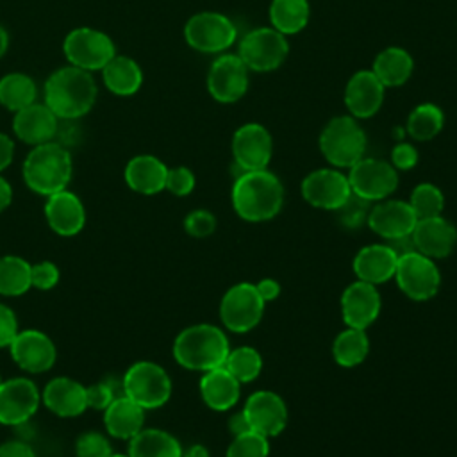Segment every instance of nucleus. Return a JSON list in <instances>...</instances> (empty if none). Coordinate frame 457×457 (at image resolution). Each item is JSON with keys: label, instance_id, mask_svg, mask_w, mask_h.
<instances>
[{"label": "nucleus", "instance_id": "1", "mask_svg": "<svg viewBox=\"0 0 457 457\" xmlns=\"http://www.w3.org/2000/svg\"><path fill=\"white\" fill-rule=\"evenodd\" d=\"M43 98L59 120H75L87 114L95 105L96 82L91 71L68 64L48 75Z\"/></svg>", "mask_w": 457, "mask_h": 457}, {"label": "nucleus", "instance_id": "2", "mask_svg": "<svg viewBox=\"0 0 457 457\" xmlns=\"http://www.w3.org/2000/svg\"><path fill=\"white\" fill-rule=\"evenodd\" d=\"M232 207L246 221H268L278 214L284 204V186L271 171L253 170L234 179Z\"/></svg>", "mask_w": 457, "mask_h": 457}, {"label": "nucleus", "instance_id": "3", "mask_svg": "<svg viewBox=\"0 0 457 457\" xmlns=\"http://www.w3.org/2000/svg\"><path fill=\"white\" fill-rule=\"evenodd\" d=\"M228 339L221 328L198 323L184 328L173 341L175 361L193 371H209L223 366L228 355Z\"/></svg>", "mask_w": 457, "mask_h": 457}, {"label": "nucleus", "instance_id": "4", "mask_svg": "<svg viewBox=\"0 0 457 457\" xmlns=\"http://www.w3.org/2000/svg\"><path fill=\"white\" fill-rule=\"evenodd\" d=\"M71 155L54 141L32 146L23 161V180L29 189L41 196H50L66 189L71 180Z\"/></svg>", "mask_w": 457, "mask_h": 457}, {"label": "nucleus", "instance_id": "5", "mask_svg": "<svg viewBox=\"0 0 457 457\" xmlns=\"http://www.w3.org/2000/svg\"><path fill=\"white\" fill-rule=\"evenodd\" d=\"M318 145L334 168H352L364 157L366 134L353 116H336L323 127Z\"/></svg>", "mask_w": 457, "mask_h": 457}, {"label": "nucleus", "instance_id": "6", "mask_svg": "<svg viewBox=\"0 0 457 457\" xmlns=\"http://www.w3.org/2000/svg\"><path fill=\"white\" fill-rule=\"evenodd\" d=\"M289 54V43L284 34L273 27H257L243 36L237 45V55L250 71L268 73L277 70Z\"/></svg>", "mask_w": 457, "mask_h": 457}, {"label": "nucleus", "instance_id": "7", "mask_svg": "<svg viewBox=\"0 0 457 457\" xmlns=\"http://www.w3.org/2000/svg\"><path fill=\"white\" fill-rule=\"evenodd\" d=\"M123 395L145 411L157 409L170 400L171 380L162 366L152 361H139L123 377Z\"/></svg>", "mask_w": 457, "mask_h": 457}, {"label": "nucleus", "instance_id": "8", "mask_svg": "<svg viewBox=\"0 0 457 457\" xmlns=\"http://www.w3.org/2000/svg\"><path fill=\"white\" fill-rule=\"evenodd\" d=\"M186 43L202 54H221L237 39L234 21L216 11H202L193 14L184 25Z\"/></svg>", "mask_w": 457, "mask_h": 457}, {"label": "nucleus", "instance_id": "9", "mask_svg": "<svg viewBox=\"0 0 457 457\" xmlns=\"http://www.w3.org/2000/svg\"><path fill=\"white\" fill-rule=\"evenodd\" d=\"M62 52L71 66L86 71L102 70L116 55L112 39L105 32L91 27H79L68 32Z\"/></svg>", "mask_w": 457, "mask_h": 457}, {"label": "nucleus", "instance_id": "10", "mask_svg": "<svg viewBox=\"0 0 457 457\" xmlns=\"http://www.w3.org/2000/svg\"><path fill=\"white\" fill-rule=\"evenodd\" d=\"M395 278L402 293L416 302L436 296L441 284V273L434 259L420 252H409L398 257Z\"/></svg>", "mask_w": 457, "mask_h": 457}, {"label": "nucleus", "instance_id": "11", "mask_svg": "<svg viewBox=\"0 0 457 457\" xmlns=\"http://www.w3.org/2000/svg\"><path fill=\"white\" fill-rule=\"evenodd\" d=\"M348 182L352 193L368 202H380L398 186V171L387 161L375 157H362L348 168Z\"/></svg>", "mask_w": 457, "mask_h": 457}, {"label": "nucleus", "instance_id": "12", "mask_svg": "<svg viewBox=\"0 0 457 457\" xmlns=\"http://www.w3.org/2000/svg\"><path fill=\"white\" fill-rule=\"evenodd\" d=\"M264 300L259 296L255 284L239 282L232 286L220 302L221 323L232 332H248L262 318Z\"/></svg>", "mask_w": 457, "mask_h": 457}, {"label": "nucleus", "instance_id": "13", "mask_svg": "<svg viewBox=\"0 0 457 457\" xmlns=\"http://www.w3.org/2000/svg\"><path fill=\"white\" fill-rule=\"evenodd\" d=\"M248 68L237 54L218 55L207 71V91L220 104H236L248 89Z\"/></svg>", "mask_w": 457, "mask_h": 457}, {"label": "nucleus", "instance_id": "14", "mask_svg": "<svg viewBox=\"0 0 457 457\" xmlns=\"http://www.w3.org/2000/svg\"><path fill=\"white\" fill-rule=\"evenodd\" d=\"M307 204L325 211H336L352 193L348 177L339 168H320L311 171L300 186Z\"/></svg>", "mask_w": 457, "mask_h": 457}, {"label": "nucleus", "instance_id": "15", "mask_svg": "<svg viewBox=\"0 0 457 457\" xmlns=\"http://www.w3.org/2000/svg\"><path fill=\"white\" fill-rule=\"evenodd\" d=\"M273 154V139L261 123H245L232 136L234 162L245 171L264 170Z\"/></svg>", "mask_w": 457, "mask_h": 457}, {"label": "nucleus", "instance_id": "16", "mask_svg": "<svg viewBox=\"0 0 457 457\" xmlns=\"http://www.w3.org/2000/svg\"><path fill=\"white\" fill-rule=\"evenodd\" d=\"M41 393L37 386L25 377L2 380L0 384V423L21 425L37 411Z\"/></svg>", "mask_w": 457, "mask_h": 457}, {"label": "nucleus", "instance_id": "17", "mask_svg": "<svg viewBox=\"0 0 457 457\" xmlns=\"http://www.w3.org/2000/svg\"><path fill=\"white\" fill-rule=\"evenodd\" d=\"M12 361L29 373H43L55 364L57 348L41 330H20L9 345Z\"/></svg>", "mask_w": 457, "mask_h": 457}, {"label": "nucleus", "instance_id": "18", "mask_svg": "<svg viewBox=\"0 0 457 457\" xmlns=\"http://www.w3.org/2000/svg\"><path fill=\"white\" fill-rule=\"evenodd\" d=\"M243 412L250 423V428L266 437L278 436L287 423V407L284 400L268 389L250 395Z\"/></svg>", "mask_w": 457, "mask_h": 457}, {"label": "nucleus", "instance_id": "19", "mask_svg": "<svg viewBox=\"0 0 457 457\" xmlns=\"http://www.w3.org/2000/svg\"><path fill=\"white\" fill-rule=\"evenodd\" d=\"M386 87L371 70L355 71L345 87V105L355 120H368L375 116L384 102Z\"/></svg>", "mask_w": 457, "mask_h": 457}, {"label": "nucleus", "instance_id": "20", "mask_svg": "<svg viewBox=\"0 0 457 457\" xmlns=\"http://www.w3.org/2000/svg\"><path fill=\"white\" fill-rule=\"evenodd\" d=\"M416 221L418 218L412 212L409 202L384 198L371 205L366 225L386 241H391L409 236Z\"/></svg>", "mask_w": 457, "mask_h": 457}, {"label": "nucleus", "instance_id": "21", "mask_svg": "<svg viewBox=\"0 0 457 457\" xmlns=\"http://www.w3.org/2000/svg\"><path fill=\"white\" fill-rule=\"evenodd\" d=\"M380 312L377 286L355 280L341 295V314L346 327L366 330Z\"/></svg>", "mask_w": 457, "mask_h": 457}, {"label": "nucleus", "instance_id": "22", "mask_svg": "<svg viewBox=\"0 0 457 457\" xmlns=\"http://www.w3.org/2000/svg\"><path fill=\"white\" fill-rule=\"evenodd\" d=\"M411 237L416 252L430 259H443L452 253L457 243V228L443 216L423 218L416 221Z\"/></svg>", "mask_w": 457, "mask_h": 457}, {"label": "nucleus", "instance_id": "23", "mask_svg": "<svg viewBox=\"0 0 457 457\" xmlns=\"http://www.w3.org/2000/svg\"><path fill=\"white\" fill-rule=\"evenodd\" d=\"M57 121L59 118L48 109L45 102H34L29 107L14 112L12 132L20 141L30 146H37L55 137Z\"/></svg>", "mask_w": 457, "mask_h": 457}, {"label": "nucleus", "instance_id": "24", "mask_svg": "<svg viewBox=\"0 0 457 457\" xmlns=\"http://www.w3.org/2000/svg\"><path fill=\"white\" fill-rule=\"evenodd\" d=\"M45 218L55 234L70 237L84 228L86 211L75 193L62 189L46 196Z\"/></svg>", "mask_w": 457, "mask_h": 457}, {"label": "nucleus", "instance_id": "25", "mask_svg": "<svg viewBox=\"0 0 457 457\" xmlns=\"http://www.w3.org/2000/svg\"><path fill=\"white\" fill-rule=\"evenodd\" d=\"M398 255L389 245H368L353 257L357 280L378 286L395 277Z\"/></svg>", "mask_w": 457, "mask_h": 457}, {"label": "nucleus", "instance_id": "26", "mask_svg": "<svg viewBox=\"0 0 457 457\" xmlns=\"http://www.w3.org/2000/svg\"><path fill=\"white\" fill-rule=\"evenodd\" d=\"M41 398L45 407L61 418H73L87 409L86 387L70 377L52 378L45 386Z\"/></svg>", "mask_w": 457, "mask_h": 457}, {"label": "nucleus", "instance_id": "27", "mask_svg": "<svg viewBox=\"0 0 457 457\" xmlns=\"http://www.w3.org/2000/svg\"><path fill=\"white\" fill-rule=\"evenodd\" d=\"M168 166L155 155H136L132 157L123 171L127 186L141 195L161 193L166 186Z\"/></svg>", "mask_w": 457, "mask_h": 457}, {"label": "nucleus", "instance_id": "28", "mask_svg": "<svg viewBox=\"0 0 457 457\" xmlns=\"http://www.w3.org/2000/svg\"><path fill=\"white\" fill-rule=\"evenodd\" d=\"M241 382L223 366L204 371L200 378V395L204 403L212 411H228L239 400Z\"/></svg>", "mask_w": 457, "mask_h": 457}, {"label": "nucleus", "instance_id": "29", "mask_svg": "<svg viewBox=\"0 0 457 457\" xmlns=\"http://www.w3.org/2000/svg\"><path fill=\"white\" fill-rule=\"evenodd\" d=\"M104 423L109 436L116 439H132L145 423V409L129 396H116L104 411Z\"/></svg>", "mask_w": 457, "mask_h": 457}, {"label": "nucleus", "instance_id": "30", "mask_svg": "<svg viewBox=\"0 0 457 457\" xmlns=\"http://www.w3.org/2000/svg\"><path fill=\"white\" fill-rule=\"evenodd\" d=\"M414 70V61L411 54L400 46H389L377 54L371 71L382 82L384 87L403 86Z\"/></svg>", "mask_w": 457, "mask_h": 457}, {"label": "nucleus", "instance_id": "31", "mask_svg": "<svg viewBox=\"0 0 457 457\" xmlns=\"http://www.w3.org/2000/svg\"><path fill=\"white\" fill-rule=\"evenodd\" d=\"M102 79L111 93L118 96H130L141 87L143 71L132 57L114 55L102 68Z\"/></svg>", "mask_w": 457, "mask_h": 457}, {"label": "nucleus", "instance_id": "32", "mask_svg": "<svg viewBox=\"0 0 457 457\" xmlns=\"http://www.w3.org/2000/svg\"><path fill=\"white\" fill-rule=\"evenodd\" d=\"M130 457H182L180 443L161 428H141L129 439Z\"/></svg>", "mask_w": 457, "mask_h": 457}, {"label": "nucleus", "instance_id": "33", "mask_svg": "<svg viewBox=\"0 0 457 457\" xmlns=\"http://www.w3.org/2000/svg\"><path fill=\"white\" fill-rule=\"evenodd\" d=\"M311 18L309 0H271L270 21L284 36L302 32Z\"/></svg>", "mask_w": 457, "mask_h": 457}, {"label": "nucleus", "instance_id": "34", "mask_svg": "<svg viewBox=\"0 0 457 457\" xmlns=\"http://www.w3.org/2000/svg\"><path fill=\"white\" fill-rule=\"evenodd\" d=\"M36 98L37 86L32 77L21 71H12L0 79V105L5 109L18 112L34 104Z\"/></svg>", "mask_w": 457, "mask_h": 457}, {"label": "nucleus", "instance_id": "35", "mask_svg": "<svg viewBox=\"0 0 457 457\" xmlns=\"http://www.w3.org/2000/svg\"><path fill=\"white\" fill-rule=\"evenodd\" d=\"M370 352V341L366 330L346 327L339 332L332 345L334 361L343 368H353L361 364Z\"/></svg>", "mask_w": 457, "mask_h": 457}, {"label": "nucleus", "instance_id": "36", "mask_svg": "<svg viewBox=\"0 0 457 457\" xmlns=\"http://www.w3.org/2000/svg\"><path fill=\"white\" fill-rule=\"evenodd\" d=\"M445 127L443 111L430 102L416 105L405 123V134H409L414 141H430L434 139Z\"/></svg>", "mask_w": 457, "mask_h": 457}, {"label": "nucleus", "instance_id": "37", "mask_svg": "<svg viewBox=\"0 0 457 457\" xmlns=\"http://www.w3.org/2000/svg\"><path fill=\"white\" fill-rule=\"evenodd\" d=\"M30 287V264L18 255L0 257V295L20 296Z\"/></svg>", "mask_w": 457, "mask_h": 457}, {"label": "nucleus", "instance_id": "38", "mask_svg": "<svg viewBox=\"0 0 457 457\" xmlns=\"http://www.w3.org/2000/svg\"><path fill=\"white\" fill-rule=\"evenodd\" d=\"M223 368L232 373L241 384L252 382L259 377L262 370V357L252 346H237L234 350H228Z\"/></svg>", "mask_w": 457, "mask_h": 457}, {"label": "nucleus", "instance_id": "39", "mask_svg": "<svg viewBox=\"0 0 457 457\" xmlns=\"http://www.w3.org/2000/svg\"><path fill=\"white\" fill-rule=\"evenodd\" d=\"M409 205L418 220L434 218V216H441L445 196L437 186L430 182H421L412 189Z\"/></svg>", "mask_w": 457, "mask_h": 457}, {"label": "nucleus", "instance_id": "40", "mask_svg": "<svg viewBox=\"0 0 457 457\" xmlns=\"http://www.w3.org/2000/svg\"><path fill=\"white\" fill-rule=\"evenodd\" d=\"M370 209H371V202L361 198L355 193H350L348 198L334 212L341 227L348 230H355V228H361L364 223H368Z\"/></svg>", "mask_w": 457, "mask_h": 457}, {"label": "nucleus", "instance_id": "41", "mask_svg": "<svg viewBox=\"0 0 457 457\" xmlns=\"http://www.w3.org/2000/svg\"><path fill=\"white\" fill-rule=\"evenodd\" d=\"M268 453H270L268 437L255 430H248L245 434L234 436L227 448V457H268Z\"/></svg>", "mask_w": 457, "mask_h": 457}, {"label": "nucleus", "instance_id": "42", "mask_svg": "<svg viewBox=\"0 0 457 457\" xmlns=\"http://www.w3.org/2000/svg\"><path fill=\"white\" fill-rule=\"evenodd\" d=\"M77 457H111L112 448L109 439L100 432H84L75 443Z\"/></svg>", "mask_w": 457, "mask_h": 457}, {"label": "nucleus", "instance_id": "43", "mask_svg": "<svg viewBox=\"0 0 457 457\" xmlns=\"http://www.w3.org/2000/svg\"><path fill=\"white\" fill-rule=\"evenodd\" d=\"M184 228L191 237H207L216 228V218L205 209H196L184 218Z\"/></svg>", "mask_w": 457, "mask_h": 457}, {"label": "nucleus", "instance_id": "44", "mask_svg": "<svg viewBox=\"0 0 457 457\" xmlns=\"http://www.w3.org/2000/svg\"><path fill=\"white\" fill-rule=\"evenodd\" d=\"M164 189H168L175 196H187L195 189V175H193V171L189 168H186V166L168 168Z\"/></svg>", "mask_w": 457, "mask_h": 457}, {"label": "nucleus", "instance_id": "45", "mask_svg": "<svg viewBox=\"0 0 457 457\" xmlns=\"http://www.w3.org/2000/svg\"><path fill=\"white\" fill-rule=\"evenodd\" d=\"M59 268L52 261H41L30 264V284L36 289L48 291L59 282Z\"/></svg>", "mask_w": 457, "mask_h": 457}, {"label": "nucleus", "instance_id": "46", "mask_svg": "<svg viewBox=\"0 0 457 457\" xmlns=\"http://www.w3.org/2000/svg\"><path fill=\"white\" fill-rule=\"evenodd\" d=\"M114 389L109 382H95L86 387V403L87 409L105 411L114 400Z\"/></svg>", "mask_w": 457, "mask_h": 457}, {"label": "nucleus", "instance_id": "47", "mask_svg": "<svg viewBox=\"0 0 457 457\" xmlns=\"http://www.w3.org/2000/svg\"><path fill=\"white\" fill-rule=\"evenodd\" d=\"M391 164L395 166V170H412L418 164V150L414 145L407 143V141H400L393 146L391 150Z\"/></svg>", "mask_w": 457, "mask_h": 457}, {"label": "nucleus", "instance_id": "48", "mask_svg": "<svg viewBox=\"0 0 457 457\" xmlns=\"http://www.w3.org/2000/svg\"><path fill=\"white\" fill-rule=\"evenodd\" d=\"M18 318L14 311L4 303H0V348H9L12 339L18 334Z\"/></svg>", "mask_w": 457, "mask_h": 457}, {"label": "nucleus", "instance_id": "49", "mask_svg": "<svg viewBox=\"0 0 457 457\" xmlns=\"http://www.w3.org/2000/svg\"><path fill=\"white\" fill-rule=\"evenodd\" d=\"M0 457H36V453L23 441H5L0 445Z\"/></svg>", "mask_w": 457, "mask_h": 457}, {"label": "nucleus", "instance_id": "50", "mask_svg": "<svg viewBox=\"0 0 457 457\" xmlns=\"http://www.w3.org/2000/svg\"><path fill=\"white\" fill-rule=\"evenodd\" d=\"M255 289L259 293V296L266 302L275 300L280 295V284L275 278H262L255 284Z\"/></svg>", "mask_w": 457, "mask_h": 457}, {"label": "nucleus", "instance_id": "51", "mask_svg": "<svg viewBox=\"0 0 457 457\" xmlns=\"http://www.w3.org/2000/svg\"><path fill=\"white\" fill-rule=\"evenodd\" d=\"M12 157H14V141L0 132V171H4L11 162H12Z\"/></svg>", "mask_w": 457, "mask_h": 457}, {"label": "nucleus", "instance_id": "52", "mask_svg": "<svg viewBox=\"0 0 457 457\" xmlns=\"http://www.w3.org/2000/svg\"><path fill=\"white\" fill-rule=\"evenodd\" d=\"M228 430H230L232 436H239V434H245V432L252 430V428H250V423H248V420H246V416H245L243 411H239V412H236V414L230 416V420H228Z\"/></svg>", "mask_w": 457, "mask_h": 457}, {"label": "nucleus", "instance_id": "53", "mask_svg": "<svg viewBox=\"0 0 457 457\" xmlns=\"http://www.w3.org/2000/svg\"><path fill=\"white\" fill-rule=\"evenodd\" d=\"M12 202V189L11 184L0 175V212L5 211Z\"/></svg>", "mask_w": 457, "mask_h": 457}, {"label": "nucleus", "instance_id": "54", "mask_svg": "<svg viewBox=\"0 0 457 457\" xmlns=\"http://www.w3.org/2000/svg\"><path fill=\"white\" fill-rule=\"evenodd\" d=\"M182 457H209V452L204 445H193L186 452H182Z\"/></svg>", "mask_w": 457, "mask_h": 457}, {"label": "nucleus", "instance_id": "55", "mask_svg": "<svg viewBox=\"0 0 457 457\" xmlns=\"http://www.w3.org/2000/svg\"><path fill=\"white\" fill-rule=\"evenodd\" d=\"M7 46H9V36H7V30L0 25V59L7 52Z\"/></svg>", "mask_w": 457, "mask_h": 457}, {"label": "nucleus", "instance_id": "56", "mask_svg": "<svg viewBox=\"0 0 457 457\" xmlns=\"http://www.w3.org/2000/svg\"><path fill=\"white\" fill-rule=\"evenodd\" d=\"M111 457H130V455H129V453H127V455H123V453H112Z\"/></svg>", "mask_w": 457, "mask_h": 457}, {"label": "nucleus", "instance_id": "57", "mask_svg": "<svg viewBox=\"0 0 457 457\" xmlns=\"http://www.w3.org/2000/svg\"><path fill=\"white\" fill-rule=\"evenodd\" d=\"M0 384H2V375H0Z\"/></svg>", "mask_w": 457, "mask_h": 457}]
</instances>
